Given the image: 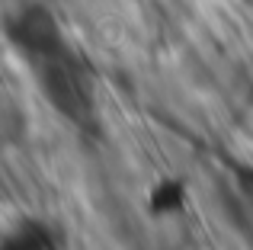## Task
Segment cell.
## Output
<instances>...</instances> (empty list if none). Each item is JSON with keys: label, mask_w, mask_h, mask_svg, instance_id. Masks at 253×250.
Instances as JSON below:
<instances>
[{"label": "cell", "mask_w": 253, "mask_h": 250, "mask_svg": "<svg viewBox=\"0 0 253 250\" xmlns=\"http://www.w3.org/2000/svg\"><path fill=\"white\" fill-rule=\"evenodd\" d=\"M10 36L19 42V48L29 51V55L48 58L61 55V36H58V23L45 6H26L16 16V23L10 26Z\"/></svg>", "instance_id": "1"}, {"label": "cell", "mask_w": 253, "mask_h": 250, "mask_svg": "<svg viewBox=\"0 0 253 250\" xmlns=\"http://www.w3.org/2000/svg\"><path fill=\"white\" fill-rule=\"evenodd\" d=\"M6 250H55L51 244V234L39 225H26L19 234H13L6 241Z\"/></svg>", "instance_id": "2"}, {"label": "cell", "mask_w": 253, "mask_h": 250, "mask_svg": "<svg viewBox=\"0 0 253 250\" xmlns=\"http://www.w3.org/2000/svg\"><path fill=\"white\" fill-rule=\"evenodd\" d=\"M183 206V189L179 183H161V186L151 193V208L154 212H173V208Z\"/></svg>", "instance_id": "3"}]
</instances>
